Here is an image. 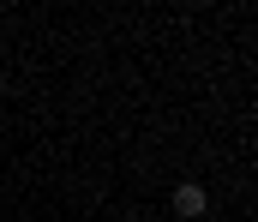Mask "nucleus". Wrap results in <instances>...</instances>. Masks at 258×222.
Masks as SVG:
<instances>
[{"instance_id":"obj_1","label":"nucleus","mask_w":258,"mask_h":222,"mask_svg":"<svg viewBox=\"0 0 258 222\" xmlns=\"http://www.w3.org/2000/svg\"><path fill=\"white\" fill-rule=\"evenodd\" d=\"M168 204H174V216H186V222H198L204 210H210V192L198 186V180H180L174 192H168Z\"/></svg>"}]
</instances>
